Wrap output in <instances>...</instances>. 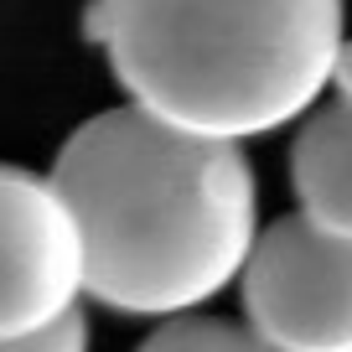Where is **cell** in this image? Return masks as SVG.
Masks as SVG:
<instances>
[{"label": "cell", "mask_w": 352, "mask_h": 352, "mask_svg": "<svg viewBox=\"0 0 352 352\" xmlns=\"http://www.w3.org/2000/svg\"><path fill=\"white\" fill-rule=\"evenodd\" d=\"M52 187L83 243V290L124 316H182L243 275L259 187L239 140L192 135L140 104L63 140Z\"/></svg>", "instance_id": "1"}, {"label": "cell", "mask_w": 352, "mask_h": 352, "mask_svg": "<svg viewBox=\"0 0 352 352\" xmlns=\"http://www.w3.org/2000/svg\"><path fill=\"white\" fill-rule=\"evenodd\" d=\"M83 32L130 104L192 135L254 140L331 83L342 0H94Z\"/></svg>", "instance_id": "2"}, {"label": "cell", "mask_w": 352, "mask_h": 352, "mask_svg": "<svg viewBox=\"0 0 352 352\" xmlns=\"http://www.w3.org/2000/svg\"><path fill=\"white\" fill-rule=\"evenodd\" d=\"M243 316L270 352H352V239L280 218L243 259Z\"/></svg>", "instance_id": "3"}, {"label": "cell", "mask_w": 352, "mask_h": 352, "mask_svg": "<svg viewBox=\"0 0 352 352\" xmlns=\"http://www.w3.org/2000/svg\"><path fill=\"white\" fill-rule=\"evenodd\" d=\"M83 290V243L52 176L0 166V337L47 327Z\"/></svg>", "instance_id": "4"}, {"label": "cell", "mask_w": 352, "mask_h": 352, "mask_svg": "<svg viewBox=\"0 0 352 352\" xmlns=\"http://www.w3.org/2000/svg\"><path fill=\"white\" fill-rule=\"evenodd\" d=\"M290 182L311 223L352 239V94L306 120L290 151Z\"/></svg>", "instance_id": "5"}, {"label": "cell", "mask_w": 352, "mask_h": 352, "mask_svg": "<svg viewBox=\"0 0 352 352\" xmlns=\"http://www.w3.org/2000/svg\"><path fill=\"white\" fill-rule=\"evenodd\" d=\"M135 352H270V347L249 327H233V321H218V316H171Z\"/></svg>", "instance_id": "6"}, {"label": "cell", "mask_w": 352, "mask_h": 352, "mask_svg": "<svg viewBox=\"0 0 352 352\" xmlns=\"http://www.w3.org/2000/svg\"><path fill=\"white\" fill-rule=\"evenodd\" d=\"M0 352H88V316L78 306H67L63 316H52L47 327L0 337Z\"/></svg>", "instance_id": "7"}, {"label": "cell", "mask_w": 352, "mask_h": 352, "mask_svg": "<svg viewBox=\"0 0 352 352\" xmlns=\"http://www.w3.org/2000/svg\"><path fill=\"white\" fill-rule=\"evenodd\" d=\"M331 83H337V94H352V42H342L337 67H331Z\"/></svg>", "instance_id": "8"}]
</instances>
